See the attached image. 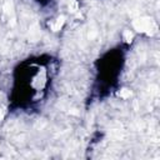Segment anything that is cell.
Wrapping results in <instances>:
<instances>
[{
    "mask_svg": "<svg viewBox=\"0 0 160 160\" xmlns=\"http://www.w3.org/2000/svg\"><path fill=\"white\" fill-rule=\"evenodd\" d=\"M151 20L149 19H138L134 21V28L138 31H144V33H149V30L151 29Z\"/></svg>",
    "mask_w": 160,
    "mask_h": 160,
    "instance_id": "obj_1",
    "label": "cell"
},
{
    "mask_svg": "<svg viewBox=\"0 0 160 160\" xmlns=\"http://www.w3.org/2000/svg\"><path fill=\"white\" fill-rule=\"evenodd\" d=\"M64 17H61V18H58L55 21H53V23H50V28H51V30H54V31H58V30H60L61 29V26H63V24H64Z\"/></svg>",
    "mask_w": 160,
    "mask_h": 160,
    "instance_id": "obj_2",
    "label": "cell"
},
{
    "mask_svg": "<svg viewBox=\"0 0 160 160\" xmlns=\"http://www.w3.org/2000/svg\"><path fill=\"white\" fill-rule=\"evenodd\" d=\"M123 39H124L125 43H131L133 39H134V33H133L131 30H129V29L124 30V33H123Z\"/></svg>",
    "mask_w": 160,
    "mask_h": 160,
    "instance_id": "obj_3",
    "label": "cell"
},
{
    "mask_svg": "<svg viewBox=\"0 0 160 160\" xmlns=\"http://www.w3.org/2000/svg\"><path fill=\"white\" fill-rule=\"evenodd\" d=\"M118 95L121 99H129L131 97V91H130V89H121Z\"/></svg>",
    "mask_w": 160,
    "mask_h": 160,
    "instance_id": "obj_4",
    "label": "cell"
},
{
    "mask_svg": "<svg viewBox=\"0 0 160 160\" xmlns=\"http://www.w3.org/2000/svg\"><path fill=\"white\" fill-rule=\"evenodd\" d=\"M69 9H70L73 13H75V11L79 9L78 2H75V0H70V3H69Z\"/></svg>",
    "mask_w": 160,
    "mask_h": 160,
    "instance_id": "obj_5",
    "label": "cell"
}]
</instances>
